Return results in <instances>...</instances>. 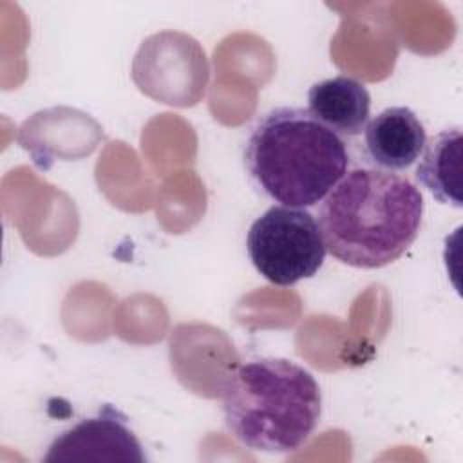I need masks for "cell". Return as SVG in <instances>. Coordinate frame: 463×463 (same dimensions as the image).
<instances>
[{
    "label": "cell",
    "instance_id": "obj_1",
    "mask_svg": "<svg viewBox=\"0 0 463 463\" xmlns=\"http://www.w3.org/2000/svg\"><path fill=\"white\" fill-rule=\"evenodd\" d=\"M421 217V192L407 177L380 168L349 170L318 208L326 250L362 269L398 260L416 241Z\"/></svg>",
    "mask_w": 463,
    "mask_h": 463
},
{
    "label": "cell",
    "instance_id": "obj_2",
    "mask_svg": "<svg viewBox=\"0 0 463 463\" xmlns=\"http://www.w3.org/2000/svg\"><path fill=\"white\" fill-rule=\"evenodd\" d=\"M244 166L271 201L291 208L320 203L347 174L345 141L307 109L277 107L250 128Z\"/></svg>",
    "mask_w": 463,
    "mask_h": 463
},
{
    "label": "cell",
    "instance_id": "obj_3",
    "mask_svg": "<svg viewBox=\"0 0 463 463\" xmlns=\"http://www.w3.org/2000/svg\"><path fill=\"white\" fill-rule=\"evenodd\" d=\"M224 423L244 447L288 454L313 434L322 394L315 376L288 358L264 356L237 365L222 385Z\"/></svg>",
    "mask_w": 463,
    "mask_h": 463
},
{
    "label": "cell",
    "instance_id": "obj_4",
    "mask_svg": "<svg viewBox=\"0 0 463 463\" xmlns=\"http://www.w3.org/2000/svg\"><path fill=\"white\" fill-rule=\"evenodd\" d=\"M246 250L255 269L275 286L315 277L327 251L317 219L306 208L282 204L251 222Z\"/></svg>",
    "mask_w": 463,
    "mask_h": 463
},
{
    "label": "cell",
    "instance_id": "obj_5",
    "mask_svg": "<svg viewBox=\"0 0 463 463\" xmlns=\"http://www.w3.org/2000/svg\"><path fill=\"white\" fill-rule=\"evenodd\" d=\"M132 80L157 103L197 105L208 87L210 65L201 43L181 31H161L145 38L132 60Z\"/></svg>",
    "mask_w": 463,
    "mask_h": 463
},
{
    "label": "cell",
    "instance_id": "obj_6",
    "mask_svg": "<svg viewBox=\"0 0 463 463\" xmlns=\"http://www.w3.org/2000/svg\"><path fill=\"white\" fill-rule=\"evenodd\" d=\"M42 461L145 463L146 456L141 441L128 425V418L107 403L94 416L83 418L60 432L51 441Z\"/></svg>",
    "mask_w": 463,
    "mask_h": 463
},
{
    "label": "cell",
    "instance_id": "obj_7",
    "mask_svg": "<svg viewBox=\"0 0 463 463\" xmlns=\"http://www.w3.org/2000/svg\"><path fill=\"white\" fill-rule=\"evenodd\" d=\"M101 136V127L89 114L54 107L25 119L18 132V143L38 166L49 168L56 159L71 161L92 154Z\"/></svg>",
    "mask_w": 463,
    "mask_h": 463
},
{
    "label": "cell",
    "instance_id": "obj_8",
    "mask_svg": "<svg viewBox=\"0 0 463 463\" xmlns=\"http://www.w3.org/2000/svg\"><path fill=\"white\" fill-rule=\"evenodd\" d=\"M365 154L380 170H405L416 163L427 143L420 118L409 107H389L364 128Z\"/></svg>",
    "mask_w": 463,
    "mask_h": 463
},
{
    "label": "cell",
    "instance_id": "obj_9",
    "mask_svg": "<svg viewBox=\"0 0 463 463\" xmlns=\"http://www.w3.org/2000/svg\"><path fill=\"white\" fill-rule=\"evenodd\" d=\"M307 110L340 137H354L369 121L371 96L364 83L340 74L311 85Z\"/></svg>",
    "mask_w": 463,
    "mask_h": 463
},
{
    "label": "cell",
    "instance_id": "obj_10",
    "mask_svg": "<svg viewBox=\"0 0 463 463\" xmlns=\"http://www.w3.org/2000/svg\"><path fill=\"white\" fill-rule=\"evenodd\" d=\"M461 127H452L432 136L421 152L416 179L443 204L463 206L461 195Z\"/></svg>",
    "mask_w": 463,
    "mask_h": 463
}]
</instances>
